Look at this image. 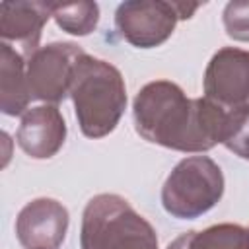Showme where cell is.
Wrapping results in <instances>:
<instances>
[{
    "label": "cell",
    "instance_id": "cell-2",
    "mask_svg": "<svg viewBox=\"0 0 249 249\" xmlns=\"http://www.w3.org/2000/svg\"><path fill=\"white\" fill-rule=\"evenodd\" d=\"M68 95L74 101L78 124L88 138H103L113 132L126 107V88L121 72L86 53L74 64Z\"/></svg>",
    "mask_w": 249,
    "mask_h": 249
},
{
    "label": "cell",
    "instance_id": "cell-16",
    "mask_svg": "<svg viewBox=\"0 0 249 249\" xmlns=\"http://www.w3.org/2000/svg\"><path fill=\"white\" fill-rule=\"evenodd\" d=\"M191 235H193V231H185V233H181L177 239H173V241L167 245V249H189Z\"/></svg>",
    "mask_w": 249,
    "mask_h": 249
},
{
    "label": "cell",
    "instance_id": "cell-5",
    "mask_svg": "<svg viewBox=\"0 0 249 249\" xmlns=\"http://www.w3.org/2000/svg\"><path fill=\"white\" fill-rule=\"evenodd\" d=\"M181 19L177 2L132 0L123 2L115 14V25L123 39L138 49L158 47L173 33Z\"/></svg>",
    "mask_w": 249,
    "mask_h": 249
},
{
    "label": "cell",
    "instance_id": "cell-7",
    "mask_svg": "<svg viewBox=\"0 0 249 249\" xmlns=\"http://www.w3.org/2000/svg\"><path fill=\"white\" fill-rule=\"evenodd\" d=\"M204 93L226 111L249 109V51L220 49L206 66Z\"/></svg>",
    "mask_w": 249,
    "mask_h": 249
},
{
    "label": "cell",
    "instance_id": "cell-13",
    "mask_svg": "<svg viewBox=\"0 0 249 249\" xmlns=\"http://www.w3.org/2000/svg\"><path fill=\"white\" fill-rule=\"evenodd\" d=\"M53 18L66 33L88 35L95 29L99 21V6L95 2H72V4H54Z\"/></svg>",
    "mask_w": 249,
    "mask_h": 249
},
{
    "label": "cell",
    "instance_id": "cell-1",
    "mask_svg": "<svg viewBox=\"0 0 249 249\" xmlns=\"http://www.w3.org/2000/svg\"><path fill=\"white\" fill-rule=\"evenodd\" d=\"M136 132L152 142L177 152H206L222 144L228 111L206 97L189 99L169 82L146 84L132 105Z\"/></svg>",
    "mask_w": 249,
    "mask_h": 249
},
{
    "label": "cell",
    "instance_id": "cell-9",
    "mask_svg": "<svg viewBox=\"0 0 249 249\" xmlns=\"http://www.w3.org/2000/svg\"><path fill=\"white\" fill-rule=\"evenodd\" d=\"M66 123L54 105H39L23 113L16 132L18 146L35 160L53 158L64 144Z\"/></svg>",
    "mask_w": 249,
    "mask_h": 249
},
{
    "label": "cell",
    "instance_id": "cell-15",
    "mask_svg": "<svg viewBox=\"0 0 249 249\" xmlns=\"http://www.w3.org/2000/svg\"><path fill=\"white\" fill-rule=\"evenodd\" d=\"M226 33L235 41H249V2H230L224 8Z\"/></svg>",
    "mask_w": 249,
    "mask_h": 249
},
{
    "label": "cell",
    "instance_id": "cell-8",
    "mask_svg": "<svg viewBox=\"0 0 249 249\" xmlns=\"http://www.w3.org/2000/svg\"><path fill=\"white\" fill-rule=\"evenodd\" d=\"M66 230L68 210L54 198L27 202L16 220V235L25 249H58Z\"/></svg>",
    "mask_w": 249,
    "mask_h": 249
},
{
    "label": "cell",
    "instance_id": "cell-11",
    "mask_svg": "<svg viewBox=\"0 0 249 249\" xmlns=\"http://www.w3.org/2000/svg\"><path fill=\"white\" fill-rule=\"evenodd\" d=\"M31 91L27 84V68L21 54L8 43L0 45V109L16 117L25 113Z\"/></svg>",
    "mask_w": 249,
    "mask_h": 249
},
{
    "label": "cell",
    "instance_id": "cell-14",
    "mask_svg": "<svg viewBox=\"0 0 249 249\" xmlns=\"http://www.w3.org/2000/svg\"><path fill=\"white\" fill-rule=\"evenodd\" d=\"M222 144L241 160L249 161V109L228 111Z\"/></svg>",
    "mask_w": 249,
    "mask_h": 249
},
{
    "label": "cell",
    "instance_id": "cell-4",
    "mask_svg": "<svg viewBox=\"0 0 249 249\" xmlns=\"http://www.w3.org/2000/svg\"><path fill=\"white\" fill-rule=\"evenodd\" d=\"M224 195L220 165L208 156L181 160L161 187V204L167 214L181 220L198 218Z\"/></svg>",
    "mask_w": 249,
    "mask_h": 249
},
{
    "label": "cell",
    "instance_id": "cell-3",
    "mask_svg": "<svg viewBox=\"0 0 249 249\" xmlns=\"http://www.w3.org/2000/svg\"><path fill=\"white\" fill-rule=\"evenodd\" d=\"M82 249H158L152 224L119 195H95L88 200L80 230Z\"/></svg>",
    "mask_w": 249,
    "mask_h": 249
},
{
    "label": "cell",
    "instance_id": "cell-10",
    "mask_svg": "<svg viewBox=\"0 0 249 249\" xmlns=\"http://www.w3.org/2000/svg\"><path fill=\"white\" fill-rule=\"evenodd\" d=\"M53 16V2H2L0 35L4 43H14L31 56L39 49L41 29Z\"/></svg>",
    "mask_w": 249,
    "mask_h": 249
},
{
    "label": "cell",
    "instance_id": "cell-6",
    "mask_svg": "<svg viewBox=\"0 0 249 249\" xmlns=\"http://www.w3.org/2000/svg\"><path fill=\"white\" fill-rule=\"evenodd\" d=\"M84 51L74 43H51L27 60V84L33 99L58 103L68 95L72 70Z\"/></svg>",
    "mask_w": 249,
    "mask_h": 249
},
{
    "label": "cell",
    "instance_id": "cell-12",
    "mask_svg": "<svg viewBox=\"0 0 249 249\" xmlns=\"http://www.w3.org/2000/svg\"><path fill=\"white\" fill-rule=\"evenodd\" d=\"M189 249H249V228L216 224L204 231H193Z\"/></svg>",
    "mask_w": 249,
    "mask_h": 249
}]
</instances>
